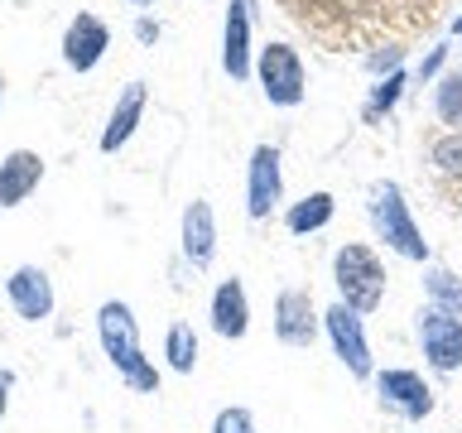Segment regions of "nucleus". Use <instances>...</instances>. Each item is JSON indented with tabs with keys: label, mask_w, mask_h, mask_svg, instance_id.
I'll list each match as a JSON object with an SVG mask.
<instances>
[{
	"label": "nucleus",
	"mask_w": 462,
	"mask_h": 433,
	"mask_svg": "<svg viewBox=\"0 0 462 433\" xmlns=\"http://www.w3.org/2000/svg\"><path fill=\"white\" fill-rule=\"evenodd\" d=\"M443 53H448V49H433V53L424 58V68H419V78H433V72H439V63H443Z\"/></svg>",
	"instance_id": "25"
},
{
	"label": "nucleus",
	"mask_w": 462,
	"mask_h": 433,
	"mask_svg": "<svg viewBox=\"0 0 462 433\" xmlns=\"http://www.w3.org/2000/svg\"><path fill=\"white\" fill-rule=\"evenodd\" d=\"M5 294H10L14 313H20L24 323H43V318L53 313V280L39 265H20V270H14L5 280Z\"/></svg>",
	"instance_id": "8"
},
{
	"label": "nucleus",
	"mask_w": 462,
	"mask_h": 433,
	"mask_svg": "<svg viewBox=\"0 0 462 433\" xmlns=\"http://www.w3.org/2000/svg\"><path fill=\"white\" fill-rule=\"evenodd\" d=\"M183 255L198 270L212 265V255H217V222H212V207L202 198H193L183 207Z\"/></svg>",
	"instance_id": "15"
},
{
	"label": "nucleus",
	"mask_w": 462,
	"mask_h": 433,
	"mask_svg": "<svg viewBox=\"0 0 462 433\" xmlns=\"http://www.w3.org/2000/svg\"><path fill=\"white\" fill-rule=\"evenodd\" d=\"M371 222H375V231H381V241L390 245V251H400L404 260H429V241L419 236L414 216H410V207H404L400 183H381L371 193Z\"/></svg>",
	"instance_id": "3"
},
{
	"label": "nucleus",
	"mask_w": 462,
	"mask_h": 433,
	"mask_svg": "<svg viewBox=\"0 0 462 433\" xmlns=\"http://www.w3.org/2000/svg\"><path fill=\"white\" fill-rule=\"evenodd\" d=\"M260 87L274 106H299L303 101V63L289 43H265L260 49Z\"/></svg>",
	"instance_id": "4"
},
{
	"label": "nucleus",
	"mask_w": 462,
	"mask_h": 433,
	"mask_svg": "<svg viewBox=\"0 0 462 433\" xmlns=\"http://www.w3.org/2000/svg\"><path fill=\"white\" fill-rule=\"evenodd\" d=\"M289 231H318V226H328L332 222V193H309L303 202H294V207H289Z\"/></svg>",
	"instance_id": "17"
},
{
	"label": "nucleus",
	"mask_w": 462,
	"mask_h": 433,
	"mask_svg": "<svg viewBox=\"0 0 462 433\" xmlns=\"http://www.w3.org/2000/svg\"><path fill=\"white\" fill-rule=\"evenodd\" d=\"M164 356H169V366L179 371V375H188L198 366V337H193V327L188 323H173L169 332H164Z\"/></svg>",
	"instance_id": "18"
},
{
	"label": "nucleus",
	"mask_w": 462,
	"mask_h": 433,
	"mask_svg": "<svg viewBox=\"0 0 462 433\" xmlns=\"http://www.w3.org/2000/svg\"><path fill=\"white\" fill-rule=\"evenodd\" d=\"M433 164L448 169V173H462V130L457 135H443L439 144H433Z\"/></svg>",
	"instance_id": "22"
},
{
	"label": "nucleus",
	"mask_w": 462,
	"mask_h": 433,
	"mask_svg": "<svg viewBox=\"0 0 462 433\" xmlns=\"http://www.w3.org/2000/svg\"><path fill=\"white\" fill-rule=\"evenodd\" d=\"M400 63V49H385V53H371V72H381V68H395Z\"/></svg>",
	"instance_id": "24"
},
{
	"label": "nucleus",
	"mask_w": 462,
	"mask_h": 433,
	"mask_svg": "<svg viewBox=\"0 0 462 433\" xmlns=\"http://www.w3.org/2000/svg\"><path fill=\"white\" fill-rule=\"evenodd\" d=\"M419 342L433 371H457L462 366V323L443 309H424L419 313Z\"/></svg>",
	"instance_id": "6"
},
{
	"label": "nucleus",
	"mask_w": 462,
	"mask_h": 433,
	"mask_svg": "<svg viewBox=\"0 0 462 433\" xmlns=\"http://www.w3.org/2000/svg\"><path fill=\"white\" fill-rule=\"evenodd\" d=\"M222 68L231 78L251 72V0H231L226 5V29H222Z\"/></svg>",
	"instance_id": "12"
},
{
	"label": "nucleus",
	"mask_w": 462,
	"mask_h": 433,
	"mask_svg": "<svg viewBox=\"0 0 462 433\" xmlns=\"http://www.w3.org/2000/svg\"><path fill=\"white\" fill-rule=\"evenodd\" d=\"M453 34H457V39H462V14H457V20H453Z\"/></svg>",
	"instance_id": "28"
},
{
	"label": "nucleus",
	"mask_w": 462,
	"mask_h": 433,
	"mask_svg": "<svg viewBox=\"0 0 462 433\" xmlns=\"http://www.w3.org/2000/svg\"><path fill=\"white\" fill-rule=\"evenodd\" d=\"M439 115L448 125H462V72H453V78L439 87Z\"/></svg>",
	"instance_id": "20"
},
{
	"label": "nucleus",
	"mask_w": 462,
	"mask_h": 433,
	"mask_svg": "<svg viewBox=\"0 0 462 433\" xmlns=\"http://www.w3.org/2000/svg\"><path fill=\"white\" fill-rule=\"evenodd\" d=\"M323 327L332 337V352L342 356V366L352 375H371V346H366V332H361V313L346 309V303H332L323 313Z\"/></svg>",
	"instance_id": "5"
},
{
	"label": "nucleus",
	"mask_w": 462,
	"mask_h": 433,
	"mask_svg": "<svg viewBox=\"0 0 462 433\" xmlns=\"http://www.w3.org/2000/svg\"><path fill=\"white\" fill-rule=\"evenodd\" d=\"M284 183H280V150L274 144H260L251 154V188H245V207L251 216H270V207L280 202Z\"/></svg>",
	"instance_id": "11"
},
{
	"label": "nucleus",
	"mask_w": 462,
	"mask_h": 433,
	"mask_svg": "<svg viewBox=\"0 0 462 433\" xmlns=\"http://www.w3.org/2000/svg\"><path fill=\"white\" fill-rule=\"evenodd\" d=\"M140 111H144V82H125V92L116 97V111H111L106 130H101V150H106V154L121 150V144H125L130 135H135Z\"/></svg>",
	"instance_id": "16"
},
{
	"label": "nucleus",
	"mask_w": 462,
	"mask_h": 433,
	"mask_svg": "<svg viewBox=\"0 0 462 433\" xmlns=\"http://www.w3.org/2000/svg\"><path fill=\"white\" fill-rule=\"evenodd\" d=\"M245 327H251V303H245V289L241 280H222L212 294V332L217 337H245Z\"/></svg>",
	"instance_id": "14"
},
{
	"label": "nucleus",
	"mask_w": 462,
	"mask_h": 433,
	"mask_svg": "<svg viewBox=\"0 0 462 433\" xmlns=\"http://www.w3.org/2000/svg\"><path fill=\"white\" fill-rule=\"evenodd\" d=\"M106 43H111L106 24H101L97 14H78V20L68 24V34H63V63L78 68V72L97 68L101 53H106Z\"/></svg>",
	"instance_id": "10"
},
{
	"label": "nucleus",
	"mask_w": 462,
	"mask_h": 433,
	"mask_svg": "<svg viewBox=\"0 0 462 433\" xmlns=\"http://www.w3.org/2000/svg\"><path fill=\"white\" fill-rule=\"evenodd\" d=\"M130 5H154V0H130Z\"/></svg>",
	"instance_id": "29"
},
{
	"label": "nucleus",
	"mask_w": 462,
	"mask_h": 433,
	"mask_svg": "<svg viewBox=\"0 0 462 433\" xmlns=\"http://www.w3.org/2000/svg\"><path fill=\"white\" fill-rule=\"evenodd\" d=\"M332 280H337V294L346 309H356V313H375L381 309V299H385V270H381V260H375L366 245H342L337 255H332Z\"/></svg>",
	"instance_id": "2"
},
{
	"label": "nucleus",
	"mask_w": 462,
	"mask_h": 433,
	"mask_svg": "<svg viewBox=\"0 0 462 433\" xmlns=\"http://www.w3.org/2000/svg\"><path fill=\"white\" fill-rule=\"evenodd\" d=\"M43 159L34 150H14L0 159V207H20V202L39 188Z\"/></svg>",
	"instance_id": "13"
},
{
	"label": "nucleus",
	"mask_w": 462,
	"mask_h": 433,
	"mask_svg": "<svg viewBox=\"0 0 462 433\" xmlns=\"http://www.w3.org/2000/svg\"><path fill=\"white\" fill-rule=\"evenodd\" d=\"M400 87H404V72H390V78L371 92V101H366V121H375L381 111L395 106V101H400Z\"/></svg>",
	"instance_id": "21"
},
{
	"label": "nucleus",
	"mask_w": 462,
	"mask_h": 433,
	"mask_svg": "<svg viewBox=\"0 0 462 433\" xmlns=\"http://www.w3.org/2000/svg\"><path fill=\"white\" fill-rule=\"evenodd\" d=\"M212 433H255V424H251V414H245L241 404H231V410H222L212 419Z\"/></svg>",
	"instance_id": "23"
},
{
	"label": "nucleus",
	"mask_w": 462,
	"mask_h": 433,
	"mask_svg": "<svg viewBox=\"0 0 462 433\" xmlns=\"http://www.w3.org/2000/svg\"><path fill=\"white\" fill-rule=\"evenodd\" d=\"M375 390H381L385 410H395L404 419H424L433 410V390L424 385V375H414V371H381L375 375Z\"/></svg>",
	"instance_id": "7"
},
{
	"label": "nucleus",
	"mask_w": 462,
	"mask_h": 433,
	"mask_svg": "<svg viewBox=\"0 0 462 433\" xmlns=\"http://www.w3.org/2000/svg\"><path fill=\"white\" fill-rule=\"evenodd\" d=\"M424 289H429V299H433V309H443V313H462V280L457 274H448V270H439L433 265L429 274H424Z\"/></svg>",
	"instance_id": "19"
},
{
	"label": "nucleus",
	"mask_w": 462,
	"mask_h": 433,
	"mask_svg": "<svg viewBox=\"0 0 462 433\" xmlns=\"http://www.w3.org/2000/svg\"><path fill=\"white\" fill-rule=\"evenodd\" d=\"M135 34H140L144 43H150V39H159V24H150V20H140V24H135Z\"/></svg>",
	"instance_id": "27"
},
{
	"label": "nucleus",
	"mask_w": 462,
	"mask_h": 433,
	"mask_svg": "<svg viewBox=\"0 0 462 433\" xmlns=\"http://www.w3.org/2000/svg\"><path fill=\"white\" fill-rule=\"evenodd\" d=\"M274 337L289 342V346H313L318 337V313H313V299L303 289H284L274 299Z\"/></svg>",
	"instance_id": "9"
},
{
	"label": "nucleus",
	"mask_w": 462,
	"mask_h": 433,
	"mask_svg": "<svg viewBox=\"0 0 462 433\" xmlns=\"http://www.w3.org/2000/svg\"><path fill=\"white\" fill-rule=\"evenodd\" d=\"M97 332H101V352H106L111 366L125 375V385L140 390V395H154V390H159V371L144 361L135 318H130V309H125L121 299H106L97 309Z\"/></svg>",
	"instance_id": "1"
},
{
	"label": "nucleus",
	"mask_w": 462,
	"mask_h": 433,
	"mask_svg": "<svg viewBox=\"0 0 462 433\" xmlns=\"http://www.w3.org/2000/svg\"><path fill=\"white\" fill-rule=\"evenodd\" d=\"M10 385H14V371H0V419H5V395H10Z\"/></svg>",
	"instance_id": "26"
}]
</instances>
